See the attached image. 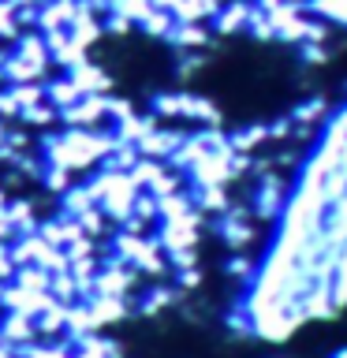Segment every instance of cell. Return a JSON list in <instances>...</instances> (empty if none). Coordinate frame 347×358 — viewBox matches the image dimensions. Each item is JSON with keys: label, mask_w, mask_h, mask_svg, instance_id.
Wrapping results in <instances>:
<instances>
[{"label": "cell", "mask_w": 347, "mask_h": 358, "mask_svg": "<svg viewBox=\"0 0 347 358\" xmlns=\"http://www.w3.org/2000/svg\"><path fill=\"white\" fill-rule=\"evenodd\" d=\"M332 358H347V347H344V351H336V355H332Z\"/></svg>", "instance_id": "6da1fadb"}]
</instances>
